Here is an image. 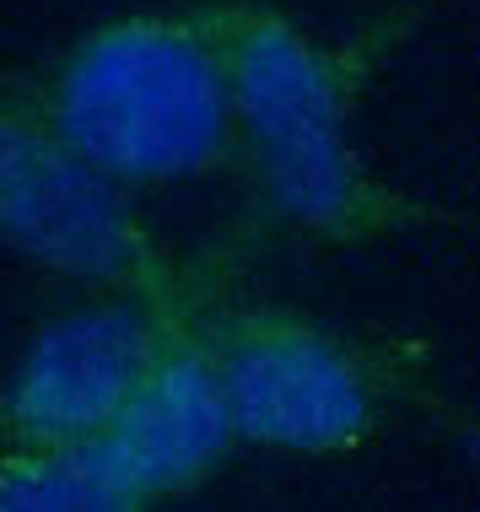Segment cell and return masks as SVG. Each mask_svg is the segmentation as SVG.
<instances>
[{"mask_svg":"<svg viewBox=\"0 0 480 512\" xmlns=\"http://www.w3.org/2000/svg\"><path fill=\"white\" fill-rule=\"evenodd\" d=\"M184 313L195 308L87 297L44 318L6 383V448H103Z\"/></svg>","mask_w":480,"mask_h":512,"instance_id":"cell-5","label":"cell"},{"mask_svg":"<svg viewBox=\"0 0 480 512\" xmlns=\"http://www.w3.org/2000/svg\"><path fill=\"white\" fill-rule=\"evenodd\" d=\"M71 151L130 184L184 189L238 173V103L216 6H135L11 76Z\"/></svg>","mask_w":480,"mask_h":512,"instance_id":"cell-2","label":"cell"},{"mask_svg":"<svg viewBox=\"0 0 480 512\" xmlns=\"http://www.w3.org/2000/svg\"><path fill=\"white\" fill-rule=\"evenodd\" d=\"M238 103V178L254 216L319 248H373L432 227L437 205L383 178L351 124L373 38H324L276 0H211Z\"/></svg>","mask_w":480,"mask_h":512,"instance_id":"cell-1","label":"cell"},{"mask_svg":"<svg viewBox=\"0 0 480 512\" xmlns=\"http://www.w3.org/2000/svg\"><path fill=\"white\" fill-rule=\"evenodd\" d=\"M243 448L340 459L383 437L400 394H421L378 345L351 340L286 302L200 308Z\"/></svg>","mask_w":480,"mask_h":512,"instance_id":"cell-3","label":"cell"},{"mask_svg":"<svg viewBox=\"0 0 480 512\" xmlns=\"http://www.w3.org/2000/svg\"><path fill=\"white\" fill-rule=\"evenodd\" d=\"M238 448V415H232L211 335H205L195 308L178 318L146 389L135 394L125 421L108 432L98 453L146 507H157L195 496Z\"/></svg>","mask_w":480,"mask_h":512,"instance_id":"cell-6","label":"cell"},{"mask_svg":"<svg viewBox=\"0 0 480 512\" xmlns=\"http://www.w3.org/2000/svg\"><path fill=\"white\" fill-rule=\"evenodd\" d=\"M0 232L11 254L87 297H141L157 308L211 302L141 216L135 189L71 151L11 87L0 108Z\"/></svg>","mask_w":480,"mask_h":512,"instance_id":"cell-4","label":"cell"},{"mask_svg":"<svg viewBox=\"0 0 480 512\" xmlns=\"http://www.w3.org/2000/svg\"><path fill=\"white\" fill-rule=\"evenodd\" d=\"M0 512H152L98 448H6Z\"/></svg>","mask_w":480,"mask_h":512,"instance_id":"cell-7","label":"cell"},{"mask_svg":"<svg viewBox=\"0 0 480 512\" xmlns=\"http://www.w3.org/2000/svg\"><path fill=\"white\" fill-rule=\"evenodd\" d=\"M427 410L437 415V426H443V432L459 442L464 459L480 469V415H459V410H448V405H432V399H427Z\"/></svg>","mask_w":480,"mask_h":512,"instance_id":"cell-8","label":"cell"}]
</instances>
